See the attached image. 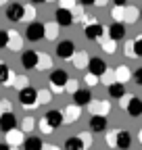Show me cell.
<instances>
[{
    "instance_id": "cell-12",
    "label": "cell",
    "mask_w": 142,
    "mask_h": 150,
    "mask_svg": "<svg viewBox=\"0 0 142 150\" xmlns=\"http://www.w3.org/2000/svg\"><path fill=\"white\" fill-rule=\"evenodd\" d=\"M102 33H104V29H102V25L98 23V21H92L90 25H86V29H84V35L88 38V40H100L102 38Z\"/></svg>"
},
{
    "instance_id": "cell-33",
    "label": "cell",
    "mask_w": 142,
    "mask_h": 150,
    "mask_svg": "<svg viewBox=\"0 0 142 150\" xmlns=\"http://www.w3.org/2000/svg\"><path fill=\"white\" fill-rule=\"evenodd\" d=\"M31 123H33L31 119H25V123H23V127H25V129H29V127H31Z\"/></svg>"
},
{
    "instance_id": "cell-2",
    "label": "cell",
    "mask_w": 142,
    "mask_h": 150,
    "mask_svg": "<svg viewBox=\"0 0 142 150\" xmlns=\"http://www.w3.org/2000/svg\"><path fill=\"white\" fill-rule=\"evenodd\" d=\"M19 102H21V106H25V108L33 106L36 102H38V90L31 88V86L21 88V90H19Z\"/></svg>"
},
{
    "instance_id": "cell-17",
    "label": "cell",
    "mask_w": 142,
    "mask_h": 150,
    "mask_svg": "<svg viewBox=\"0 0 142 150\" xmlns=\"http://www.w3.org/2000/svg\"><path fill=\"white\" fill-rule=\"evenodd\" d=\"M126 112H128L130 117H134V119H136V117H140V115H142V100H140V98H136V96H134V98H130V100H128V104H126Z\"/></svg>"
},
{
    "instance_id": "cell-32",
    "label": "cell",
    "mask_w": 142,
    "mask_h": 150,
    "mask_svg": "<svg viewBox=\"0 0 142 150\" xmlns=\"http://www.w3.org/2000/svg\"><path fill=\"white\" fill-rule=\"evenodd\" d=\"M80 2L84 4V6H92V4H96L98 0H80Z\"/></svg>"
},
{
    "instance_id": "cell-13",
    "label": "cell",
    "mask_w": 142,
    "mask_h": 150,
    "mask_svg": "<svg viewBox=\"0 0 142 150\" xmlns=\"http://www.w3.org/2000/svg\"><path fill=\"white\" fill-rule=\"evenodd\" d=\"M38 56H40V52L25 50V52L21 54V65H23V69H36V67H38Z\"/></svg>"
},
{
    "instance_id": "cell-35",
    "label": "cell",
    "mask_w": 142,
    "mask_h": 150,
    "mask_svg": "<svg viewBox=\"0 0 142 150\" xmlns=\"http://www.w3.org/2000/svg\"><path fill=\"white\" fill-rule=\"evenodd\" d=\"M0 150H11V148H9V144H0Z\"/></svg>"
},
{
    "instance_id": "cell-28",
    "label": "cell",
    "mask_w": 142,
    "mask_h": 150,
    "mask_svg": "<svg viewBox=\"0 0 142 150\" xmlns=\"http://www.w3.org/2000/svg\"><path fill=\"white\" fill-rule=\"evenodd\" d=\"M102 48H104L107 52H113V50H115V42H113V40H109V42H102Z\"/></svg>"
},
{
    "instance_id": "cell-7",
    "label": "cell",
    "mask_w": 142,
    "mask_h": 150,
    "mask_svg": "<svg viewBox=\"0 0 142 150\" xmlns=\"http://www.w3.org/2000/svg\"><path fill=\"white\" fill-rule=\"evenodd\" d=\"M88 73L94 75V77H102L107 73V63L100 59V56H92L88 59Z\"/></svg>"
},
{
    "instance_id": "cell-6",
    "label": "cell",
    "mask_w": 142,
    "mask_h": 150,
    "mask_svg": "<svg viewBox=\"0 0 142 150\" xmlns=\"http://www.w3.org/2000/svg\"><path fill=\"white\" fill-rule=\"evenodd\" d=\"M73 54H75V44L71 40H61L57 44V56L59 59L69 61V59H73Z\"/></svg>"
},
{
    "instance_id": "cell-8",
    "label": "cell",
    "mask_w": 142,
    "mask_h": 150,
    "mask_svg": "<svg viewBox=\"0 0 142 150\" xmlns=\"http://www.w3.org/2000/svg\"><path fill=\"white\" fill-rule=\"evenodd\" d=\"M52 131H55V129H59L61 125H63V121H65V115H63V112L61 110H55V108H52V110H48L46 112V115H44V119H42Z\"/></svg>"
},
{
    "instance_id": "cell-26",
    "label": "cell",
    "mask_w": 142,
    "mask_h": 150,
    "mask_svg": "<svg viewBox=\"0 0 142 150\" xmlns=\"http://www.w3.org/2000/svg\"><path fill=\"white\" fill-rule=\"evenodd\" d=\"M77 117H80V108L75 110V106H69V119H71V121H75Z\"/></svg>"
},
{
    "instance_id": "cell-14",
    "label": "cell",
    "mask_w": 142,
    "mask_h": 150,
    "mask_svg": "<svg viewBox=\"0 0 142 150\" xmlns=\"http://www.w3.org/2000/svg\"><path fill=\"white\" fill-rule=\"evenodd\" d=\"M88 125H90V131L102 134V131H107V117L104 115H92L90 121H88Z\"/></svg>"
},
{
    "instance_id": "cell-3",
    "label": "cell",
    "mask_w": 142,
    "mask_h": 150,
    "mask_svg": "<svg viewBox=\"0 0 142 150\" xmlns=\"http://www.w3.org/2000/svg\"><path fill=\"white\" fill-rule=\"evenodd\" d=\"M48 81H50V86L55 88L57 92H61V90L69 83V75H67V71H63V69H55V71L48 75Z\"/></svg>"
},
{
    "instance_id": "cell-25",
    "label": "cell",
    "mask_w": 142,
    "mask_h": 150,
    "mask_svg": "<svg viewBox=\"0 0 142 150\" xmlns=\"http://www.w3.org/2000/svg\"><path fill=\"white\" fill-rule=\"evenodd\" d=\"M88 54L86 52H80V56H77V59H75V67H84V65H88Z\"/></svg>"
},
{
    "instance_id": "cell-5",
    "label": "cell",
    "mask_w": 142,
    "mask_h": 150,
    "mask_svg": "<svg viewBox=\"0 0 142 150\" xmlns=\"http://www.w3.org/2000/svg\"><path fill=\"white\" fill-rule=\"evenodd\" d=\"M88 146H90L88 136H71L65 140V150H86Z\"/></svg>"
},
{
    "instance_id": "cell-24",
    "label": "cell",
    "mask_w": 142,
    "mask_h": 150,
    "mask_svg": "<svg viewBox=\"0 0 142 150\" xmlns=\"http://www.w3.org/2000/svg\"><path fill=\"white\" fill-rule=\"evenodd\" d=\"M9 42H11L9 31H0V48H6V46H9Z\"/></svg>"
},
{
    "instance_id": "cell-18",
    "label": "cell",
    "mask_w": 142,
    "mask_h": 150,
    "mask_svg": "<svg viewBox=\"0 0 142 150\" xmlns=\"http://www.w3.org/2000/svg\"><path fill=\"white\" fill-rule=\"evenodd\" d=\"M109 96L111 98H115V100H121L123 96H126V86L123 83H119V81H113V83H109Z\"/></svg>"
},
{
    "instance_id": "cell-4",
    "label": "cell",
    "mask_w": 142,
    "mask_h": 150,
    "mask_svg": "<svg viewBox=\"0 0 142 150\" xmlns=\"http://www.w3.org/2000/svg\"><path fill=\"white\" fill-rule=\"evenodd\" d=\"M4 17L9 19V21H13V23L21 21V19L25 17V6L21 2H11L6 6V11H4Z\"/></svg>"
},
{
    "instance_id": "cell-21",
    "label": "cell",
    "mask_w": 142,
    "mask_h": 150,
    "mask_svg": "<svg viewBox=\"0 0 142 150\" xmlns=\"http://www.w3.org/2000/svg\"><path fill=\"white\" fill-rule=\"evenodd\" d=\"M11 75H13V71L6 65H0V83H9L11 81Z\"/></svg>"
},
{
    "instance_id": "cell-30",
    "label": "cell",
    "mask_w": 142,
    "mask_h": 150,
    "mask_svg": "<svg viewBox=\"0 0 142 150\" xmlns=\"http://www.w3.org/2000/svg\"><path fill=\"white\" fill-rule=\"evenodd\" d=\"M136 17H138V13L132 11V8H128V13H126V19H128V21H132V19H136Z\"/></svg>"
},
{
    "instance_id": "cell-37",
    "label": "cell",
    "mask_w": 142,
    "mask_h": 150,
    "mask_svg": "<svg viewBox=\"0 0 142 150\" xmlns=\"http://www.w3.org/2000/svg\"><path fill=\"white\" fill-rule=\"evenodd\" d=\"M140 19H142V8H140Z\"/></svg>"
},
{
    "instance_id": "cell-27",
    "label": "cell",
    "mask_w": 142,
    "mask_h": 150,
    "mask_svg": "<svg viewBox=\"0 0 142 150\" xmlns=\"http://www.w3.org/2000/svg\"><path fill=\"white\" fill-rule=\"evenodd\" d=\"M134 81H136L138 86H142V67L134 71Z\"/></svg>"
},
{
    "instance_id": "cell-19",
    "label": "cell",
    "mask_w": 142,
    "mask_h": 150,
    "mask_svg": "<svg viewBox=\"0 0 142 150\" xmlns=\"http://www.w3.org/2000/svg\"><path fill=\"white\" fill-rule=\"evenodd\" d=\"M23 150H42V140L36 138V136L23 140Z\"/></svg>"
},
{
    "instance_id": "cell-36",
    "label": "cell",
    "mask_w": 142,
    "mask_h": 150,
    "mask_svg": "<svg viewBox=\"0 0 142 150\" xmlns=\"http://www.w3.org/2000/svg\"><path fill=\"white\" fill-rule=\"evenodd\" d=\"M140 142H142V131H140Z\"/></svg>"
},
{
    "instance_id": "cell-29",
    "label": "cell",
    "mask_w": 142,
    "mask_h": 150,
    "mask_svg": "<svg viewBox=\"0 0 142 150\" xmlns=\"http://www.w3.org/2000/svg\"><path fill=\"white\" fill-rule=\"evenodd\" d=\"M115 136H117V131H113V134L107 136V144H109L111 148H115Z\"/></svg>"
},
{
    "instance_id": "cell-31",
    "label": "cell",
    "mask_w": 142,
    "mask_h": 150,
    "mask_svg": "<svg viewBox=\"0 0 142 150\" xmlns=\"http://www.w3.org/2000/svg\"><path fill=\"white\" fill-rule=\"evenodd\" d=\"M113 4L117 8H123V6H128V0H113Z\"/></svg>"
},
{
    "instance_id": "cell-22",
    "label": "cell",
    "mask_w": 142,
    "mask_h": 150,
    "mask_svg": "<svg viewBox=\"0 0 142 150\" xmlns=\"http://www.w3.org/2000/svg\"><path fill=\"white\" fill-rule=\"evenodd\" d=\"M92 112H94V115H107V112H109V104H107V102H94Z\"/></svg>"
},
{
    "instance_id": "cell-15",
    "label": "cell",
    "mask_w": 142,
    "mask_h": 150,
    "mask_svg": "<svg viewBox=\"0 0 142 150\" xmlns=\"http://www.w3.org/2000/svg\"><path fill=\"white\" fill-rule=\"evenodd\" d=\"M123 38H126V25H123L121 21L111 23V27H109V40L119 42V40H123Z\"/></svg>"
},
{
    "instance_id": "cell-10",
    "label": "cell",
    "mask_w": 142,
    "mask_h": 150,
    "mask_svg": "<svg viewBox=\"0 0 142 150\" xmlns=\"http://www.w3.org/2000/svg\"><path fill=\"white\" fill-rule=\"evenodd\" d=\"M92 102V92L88 88H75L73 90V104L75 106H88Z\"/></svg>"
},
{
    "instance_id": "cell-11",
    "label": "cell",
    "mask_w": 142,
    "mask_h": 150,
    "mask_svg": "<svg viewBox=\"0 0 142 150\" xmlns=\"http://www.w3.org/2000/svg\"><path fill=\"white\" fill-rule=\"evenodd\" d=\"M17 127V117H15V112L6 110L0 115V129L4 131V134H9V131H13Z\"/></svg>"
},
{
    "instance_id": "cell-20",
    "label": "cell",
    "mask_w": 142,
    "mask_h": 150,
    "mask_svg": "<svg viewBox=\"0 0 142 150\" xmlns=\"http://www.w3.org/2000/svg\"><path fill=\"white\" fill-rule=\"evenodd\" d=\"M117 81L119 83H123V81H126V79H130V69L126 67V65H121V67H117Z\"/></svg>"
},
{
    "instance_id": "cell-1",
    "label": "cell",
    "mask_w": 142,
    "mask_h": 150,
    "mask_svg": "<svg viewBox=\"0 0 142 150\" xmlns=\"http://www.w3.org/2000/svg\"><path fill=\"white\" fill-rule=\"evenodd\" d=\"M44 35H46V25H44V23H40V21L29 23V25H27V29H25V38H27L29 42H40Z\"/></svg>"
},
{
    "instance_id": "cell-9",
    "label": "cell",
    "mask_w": 142,
    "mask_h": 150,
    "mask_svg": "<svg viewBox=\"0 0 142 150\" xmlns=\"http://www.w3.org/2000/svg\"><path fill=\"white\" fill-rule=\"evenodd\" d=\"M55 21H57L59 27H71V25H73V15H71L69 8L59 6V8L55 11Z\"/></svg>"
},
{
    "instance_id": "cell-16",
    "label": "cell",
    "mask_w": 142,
    "mask_h": 150,
    "mask_svg": "<svg viewBox=\"0 0 142 150\" xmlns=\"http://www.w3.org/2000/svg\"><path fill=\"white\" fill-rule=\"evenodd\" d=\"M130 146H132V134H130V131H117V136H115V148L128 150Z\"/></svg>"
},
{
    "instance_id": "cell-23",
    "label": "cell",
    "mask_w": 142,
    "mask_h": 150,
    "mask_svg": "<svg viewBox=\"0 0 142 150\" xmlns=\"http://www.w3.org/2000/svg\"><path fill=\"white\" fill-rule=\"evenodd\" d=\"M132 50H134V56H140L142 59V35H138L132 42Z\"/></svg>"
},
{
    "instance_id": "cell-34",
    "label": "cell",
    "mask_w": 142,
    "mask_h": 150,
    "mask_svg": "<svg viewBox=\"0 0 142 150\" xmlns=\"http://www.w3.org/2000/svg\"><path fill=\"white\" fill-rule=\"evenodd\" d=\"M29 2H31V4H44L46 0H29Z\"/></svg>"
}]
</instances>
